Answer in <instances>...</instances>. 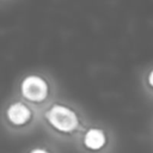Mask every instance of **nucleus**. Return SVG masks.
Wrapping results in <instances>:
<instances>
[{"label":"nucleus","mask_w":153,"mask_h":153,"mask_svg":"<svg viewBox=\"0 0 153 153\" xmlns=\"http://www.w3.org/2000/svg\"><path fill=\"white\" fill-rule=\"evenodd\" d=\"M7 118L16 126L25 124L31 118V110L23 103H13L7 109Z\"/></svg>","instance_id":"nucleus-4"},{"label":"nucleus","mask_w":153,"mask_h":153,"mask_svg":"<svg viewBox=\"0 0 153 153\" xmlns=\"http://www.w3.org/2000/svg\"><path fill=\"white\" fill-rule=\"evenodd\" d=\"M45 118L54 129L61 133H73L80 123L78 114L63 104H54L45 112Z\"/></svg>","instance_id":"nucleus-1"},{"label":"nucleus","mask_w":153,"mask_h":153,"mask_svg":"<svg viewBox=\"0 0 153 153\" xmlns=\"http://www.w3.org/2000/svg\"><path fill=\"white\" fill-rule=\"evenodd\" d=\"M30 153H49V152L47 149H44V148H35Z\"/></svg>","instance_id":"nucleus-6"},{"label":"nucleus","mask_w":153,"mask_h":153,"mask_svg":"<svg viewBox=\"0 0 153 153\" xmlns=\"http://www.w3.org/2000/svg\"><path fill=\"white\" fill-rule=\"evenodd\" d=\"M84 146L90 151H99L106 145L105 131L100 128H90L86 130L84 139Z\"/></svg>","instance_id":"nucleus-3"},{"label":"nucleus","mask_w":153,"mask_h":153,"mask_svg":"<svg viewBox=\"0 0 153 153\" xmlns=\"http://www.w3.org/2000/svg\"><path fill=\"white\" fill-rule=\"evenodd\" d=\"M147 81H148V85H149L151 87H153V69L149 72L148 78H147Z\"/></svg>","instance_id":"nucleus-5"},{"label":"nucleus","mask_w":153,"mask_h":153,"mask_svg":"<svg viewBox=\"0 0 153 153\" xmlns=\"http://www.w3.org/2000/svg\"><path fill=\"white\" fill-rule=\"evenodd\" d=\"M23 96L31 102H42L47 98L49 87L47 81L38 75H27L20 85Z\"/></svg>","instance_id":"nucleus-2"}]
</instances>
